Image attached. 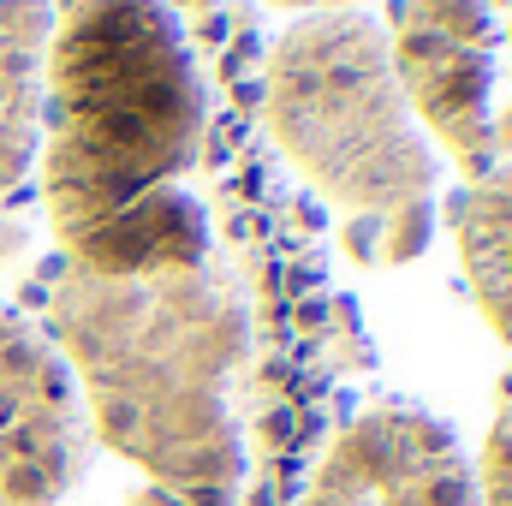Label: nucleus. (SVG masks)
<instances>
[{"mask_svg":"<svg viewBox=\"0 0 512 506\" xmlns=\"http://www.w3.org/2000/svg\"><path fill=\"white\" fill-rule=\"evenodd\" d=\"M203 78L167 0H54L36 161L66 268L137 280L209 262Z\"/></svg>","mask_w":512,"mask_h":506,"instance_id":"f257e3e1","label":"nucleus"},{"mask_svg":"<svg viewBox=\"0 0 512 506\" xmlns=\"http://www.w3.org/2000/svg\"><path fill=\"white\" fill-rule=\"evenodd\" d=\"M48 316L90 435L149 477L131 506L239 501L233 387L251 364V304L215 256L137 280L66 268Z\"/></svg>","mask_w":512,"mask_h":506,"instance_id":"f03ea898","label":"nucleus"},{"mask_svg":"<svg viewBox=\"0 0 512 506\" xmlns=\"http://www.w3.org/2000/svg\"><path fill=\"white\" fill-rule=\"evenodd\" d=\"M262 120L304 185L358 227V245L376 262L423 251L441 155L399 90L376 12H298L268 48Z\"/></svg>","mask_w":512,"mask_h":506,"instance_id":"7ed1b4c3","label":"nucleus"},{"mask_svg":"<svg viewBox=\"0 0 512 506\" xmlns=\"http://www.w3.org/2000/svg\"><path fill=\"white\" fill-rule=\"evenodd\" d=\"M382 30L435 155L471 179L512 161V0H393Z\"/></svg>","mask_w":512,"mask_h":506,"instance_id":"20e7f679","label":"nucleus"},{"mask_svg":"<svg viewBox=\"0 0 512 506\" xmlns=\"http://www.w3.org/2000/svg\"><path fill=\"white\" fill-rule=\"evenodd\" d=\"M90 465V417L48 334L0 310V506H54Z\"/></svg>","mask_w":512,"mask_h":506,"instance_id":"39448f33","label":"nucleus"},{"mask_svg":"<svg viewBox=\"0 0 512 506\" xmlns=\"http://www.w3.org/2000/svg\"><path fill=\"white\" fill-rule=\"evenodd\" d=\"M48 36L54 0H0V191H12L36 161Z\"/></svg>","mask_w":512,"mask_h":506,"instance_id":"423d86ee","label":"nucleus"},{"mask_svg":"<svg viewBox=\"0 0 512 506\" xmlns=\"http://www.w3.org/2000/svg\"><path fill=\"white\" fill-rule=\"evenodd\" d=\"M453 239L483 322L512 340V161L489 167L453 203Z\"/></svg>","mask_w":512,"mask_h":506,"instance_id":"0eeeda50","label":"nucleus"},{"mask_svg":"<svg viewBox=\"0 0 512 506\" xmlns=\"http://www.w3.org/2000/svg\"><path fill=\"white\" fill-rule=\"evenodd\" d=\"M483 506H512V399L507 411L495 417L489 441H483V489H477Z\"/></svg>","mask_w":512,"mask_h":506,"instance_id":"6e6552de","label":"nucleus"},{"mask_svg":"<svg viewBox=\"0 0 512 506\" xmlns=\"http://www.w3.org/2000/svg\"><path fill=\"white\" fill-rule=\"evenodd\" d=\"M286 12H328V6H364V0H274Z\"/></svg>","mask_w":512,"mask_h":506,"instance_id":"1a4fd4ad","label":"nucleus"}]
</instances>
